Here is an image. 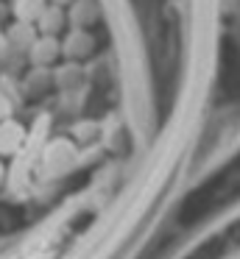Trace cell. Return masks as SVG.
I'll return each instance as SVG.
<instances>
[{"label":"cell","mask_w":240,"mask_h":259,"mask_svg":"<svg viewBox=\"0 0 240 259\" xmlns=\"http://www.w3.org/2000/svg\"><path fill=\"white\" fill-rule=\"evenodd\" d=\"M59 39L61 36H45V34L33 36V42L25 51L28 67H53L61 59V42Z\"/></svg>","instance_id":"obj_1"},{"label":"cell","mask_w":240,"mask_h":259,"mask_svg":"<svg viewBox=\"0 0 240 259\" xmlns=\"http://www.w3.org/2000/svg\"><path fill=\"white\" fill-rule=\"evenodd\" d=\"M59 42H61V59H67V62H81V59L92 56L95 51V39L87 28L67 31V36Z\"/></svg>","instance_id":"obj_2"},{"label":"cell","mask_w":240,"mask_h":259,"mask_svg":"<svg viewBox=\"0 0 240 259\" xmlns=\"http://www.w3.org/2000/svg\"><path fill=\"white\" fill-rule=\"evenodd\" d=\"M33 28H37V34H45V36H61V31L67 28V9L48 0L45 9L33 20Z\"/></svg>","instance_id":"obj_3"},{"label":"cell","mask_w":240,"mask_h":259,"mask_svg":"<svg viewBox=\"0 0 240 259\" xmlns=\"http://www.w3.org/2000/svg\"><path fill=\"white\" fill-rule=\"evenodd\" d=\"M25 142V128L14 117L0 120V156H14Z\"/></svg>","instance_id":"obj_4"},{"label":"cell","mask_w":240,"mask_h":259,"mask_svg":"<svg viewBox=\"0 0 240 259\" xmlns=\"http://www.w3.org/2000/svg\"><path fill=\"white\" fill-rule=\"evenodd\" d=\"M50 70L53 67H28L25 75L20 78L22 92L37 98V95H45L48 90H53V75H50Z\"/></svg>","instance_id":"obj_5"},{"label":"cell","mask_w":240,"mask_h":259,"mask_svg":"<svg viewBox=\"0 0 240 259\" xmlns=\"http://www.w3.org/2000/svg\"><path fill=\"white\" fill-rule=\"evenodd\" d=\"M33 36H37L33 23H20V20H14V23L6 28V42H9V48L14 53H22V56H25L28 45L33 42Z\"/></svg>","instance_id":"obj_6"},{"label":"cell","mask_w":240,"mask_h":259,"mask_svg":"<svg viewBox=\"0 0 240 259\" xmlns=\"http://www.w3.org/2000/svg\"><path fill=\"white\" fill-rule=\"evenodd\" d=\"M98 20V0H73L70 12H67V23L73 28H87Z\"/></svg>","instance_id":"obj_7"},{"label":"cell","mask_w":240,"mask_h":259,"mask_svg":"<svg viewBox=\"0 0 240 259\" xmlns=\"http://www.w3.org/2000/svg\"><path fill=\"white\" fill-rule=\"evenodd\" d=\"M50 75H53V90H76V84L81 81V67L78 62H64L50 70Z\"/></svg>","instance_id":"obj_8"},{"label":"cell","mask_w":240,"mask_h":259,"mask_svg":"<svg viewBox=\"0 0 240 259\" xmlns=\"http://www.w3.org/2000/svg\"><path fill=\"white\" fill-rule=\"evenodd\" d=\"M45 3L48 0H11V14L20 23H33L37 14L45 9Z\"/></svg>","instance_id":"obj_9"},{"label":"cell","mask_w":240,"mask_h":259,"mask_svg":"<svg viewBox=\"0 0 240 259\" xmlns=\"http://www.w3.org/2000/svg\"><path fill=\"white\" fill-rule=\"evenodd\" d=\"M11 114H14V101L0 90V120H9Z\"/></svg>","instance_id":"obj_10"},{"label":"cell","mask_w":240,"mask_h":259,"mask_svg":"<svg viewBox=\"0 0 240 259\" xmlns=\"http://www.w3.org/2000/svg\"><path fill=\"white\" fill-rule=\"evenodd\" d=\"M3 176H6V170H3V162H0V181H3Z\"/></svg>","instance_id":"obj_11"}]
</instances>
